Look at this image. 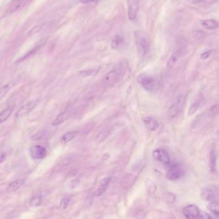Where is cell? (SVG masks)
I'll list each match as a JSON object with an SVG mask.
<instances>
[{
  "instance_id": "6da1fadb",
  "label": "cell",
  "mask_w": 219,
  "mask_h": 219,
  "mask_svg": "<svg viewBox=\"0 0 219 219\" xmlns=\"http://www.w3.org/2000/svg\"><path fill=\"white\" fill-rule=\"evenodd\" d=\"M125 73V67L122 63L116 65L103 76V84L105 86H112L122 79Z\"/></svg>"
},
{
  "instance_id": "7a4b0ae2",
  "label": "cell",
  "mask_w": 219,
  "mask_h": 219,
  "mask_svg": "<svg viewBox=\"0 0 219 219\" xmlns=\"http://www.w3.org/2000/svg\"><path fill=\"white\" fill-rule=\"evenodd\" d=\"M134 39L138 55L140 57H145L149 50V41L147 35L143 31H136Z\"/></svg>"
},
{
  "instance_id": "3957f363",
  "label": "cell",
  "mask_w": 219,
  "mask_h": 219,
  "mask_svg": "<svg viewBox=\"0 0 219 219\" xmlns=\"http://www.w3.org/2000/svg\"><path fill=\"white\" fill-rule=\"evenodd\" d=\"M137 81L142 87L149 91H155L159 86V82L158 78L150 74H140L138 76Z\"/></svg>"
},
{
  "instance_id": "277c9868",
  "label": "cell",
  "mask_w": 219,
  "mask_h": 219,
  "mask_svg": "<svg viewBox=\"0 0 219 219\" xmlns=\"http://www.w3.org/2000/svg\"><path fill=\"white\" fill-rule=\"evenodd\" d=\"M183 215L187 219H211L209 215L201 211L194 205L186 206L183 209Z\"/></svg>"
},
{
  "instance_id": "5b68a950",
  "label": "cell",
  "mask_w": 219,
  "mask_h": 219,
  "mask_svg": "<svg viewBox=\"0 0 219 219\" xmlns=\"http://www.w3.org/2000/svg\"><path fill=\"white\" fill-rule=\"evenodd\" d=\"M186 168L184 165L176 163L173 165L168 170L166 177L170 180H176L185 176Z\"/></svg>"
},
{
  "instance_id": "8992f818",
  "label": "cell",
  "mask_w": 219,
  "mask_h": 219,
  "mask_svg": "<svg viewBox=\"0 0 219 219\" xmlns=\"http://www.w3.org/2000/svg\"><path fill=\"white\" fill-rule=\"evenodd\" d=\"M119 126V123H116L112 124V125H109L105 127L104 128H103L101 131L98 133L95 137V141L98 143H102V142L104 141L105 139L111 134V132L113 131L115 129L117 128V127Z\"/></svg>"
},
{
  "instance_id": "52a82bcc",
  "label": "cell",
  "mask_w": 219,
  "mask_h": 219,
  "mask_svg": "<svg viewBox=\"0 0 219 219\" xmlns=\"http://www.w3.org/2000/svg\"><path fill=\"white\" fill-rule=\"evenodd\" d=\"M183 103V98L181 96L177 98L175 100V101L171 103V105L168 109L167 112V117L169 118H174L176 116H177V114H179L180 110L181 109Z\"/></svg>"
},
{
  "instance_id": "ba28073f",
  "label": "cell",
  "mask_w": 219,
  "mask_h": 219,
  "mask_svg": "<svg viewBox=\"0 0 219 219\" xmlns=\"http://www.w3.org/2000/svg\"><path fill=\"white\" fill-rule=\"evenodd\" d=\"M201 197L204 200L208 202H217L218 200V191L211 188H203L201 191Z\"/></svg>"
},
{
  "instance_id": "9c48e42d",
  "label": "cell",
  "mask_w": 219,
  "mask_h": 219,
  "mask_svg": "<svg viewBox=\"0 0 219 219\" xmlns=\"http://www.w3.org/2000/svg\"><path fill=\"white\" fill-rule=\"evenodd\" d=\"M152 156L156 161L167 165L170 162V158L167 151L163 149H157L154 151Z\"/></svg>"
},
{
  "instance_id": "30bf717a",
  "label": "cell",
  "mask_w": 219,
  "mask_h": 219,
  "mask_svg": "<svg viewBox=\"0 0 219 219\" xmlns=\"http://www.w3.org/2000/svg\"><path fill=\"white\" fill-rule=\"evenodd\" d=\"M128 17L129 20L135 21L137 18L139 9H140V3L138 1H128Z\"/></svg>"
},
{
  "instance_id": "8fae6325",
  "label": "cell",
  "mask_w": 219,
  "mask_h": 219,
  "mask_svg": "<svg viewBox=\"0 0 219 219\" xmlns=\"http://www.w3.org/2000/svg\"><path fill=\"white\" fill-rule=\"evenodd\" d=\"M30 155L33 159H41L46 155V149L41 145H33L30 148Z\"/></svg>"
},
{
  "instance_id": "7c38bea8",
  "label": "cell",
  "mask_w": 219,
  "mask_h": 219,
  "mask_svg": "<svg viewBox=\"0 0 219 219\" xmlns=\"http://www.w3.org/2000/svg\"><path fill=\"white\" fill-rule=\"evenodd\" d=\"M38 101L37 100H34V101L29 102L27 103H26L23 107H21L19 111H17L16 116L17 118H20L25 116L26 114H28L30 112H31L35 108V106L37 105Z\"/></svg>"
},
{
  "instance_id": "4fadbf2b",
  "label": "cell",
  "mask_w": 219,
  "mask_h": 219,
  "mask_svg": "<svg viewBox=\"0 0 219 219\" xmlns=\"http://www.w3.org/2000/svg\"><path fill=\"white\" fill-rule=\"evenodd\" d=\"M72 111L71 109H68L65 111L61 112V113L59 114L58 116L56 117L55 120L52 123L53 125H54V126L58 125H59V124L64 122L65 120H66L67 118L70 116V115L72 114Z\"/></svg>"
},
{
  "instance_id": "5bb4252c",
  "label": "cell",
  "mask_w": 219,
  "mask_h": 219,
  "mask_svg": "<svg viewBox=\"0 0 219 219\" xmlns=\"http://www.w3.org/2000/svg\"><path fill=\"white\" fill-rule=\"evenodd\" d=\"M143 122L146 128L150 131H154L159 127L158 122L154 118L150 117H145L143 119Z\"/></svg>"
},
{
  "instance_id": "9a60e30c",
  "label": "cell",
  "mask_w": 219,
  "mask_h": 219,
  "mask_svg": "<svg viewBox=\"0 0 219 219\" xmlns=\"http://www.w3.org/2000/svg\"><path fill=\"white\" fill-rule=\"evenodd\" d=\"M25 179H17L16 180H14L13 182L10 183V184L7 186V191L8 192V193H11V192L17 191L25 184Z\"/></svg>"
},
{
  "instance_id": "2e32d148",
  "label": "cell",
  "mask_w": 219,
  "mask_h": 219,
  "mask_svg": "<svg viewBox=\"0 0 219 219\" xmlns=\"http://www.w3.org/2000/svg\"><path fill=\"white\" fill-rule=\"evenodd\" d=\"M125 39L120 35H115L113 39L112 40L111 43V46L112 49L118 50L122 48L125 44Z\"/></svg>"
},
{
  "instance_id": "e0dca14e",
  "label": "cell",
  "mask_w": 219,
  "mask_h": 219,
  "mask_svg": "<svg viewBox=\"0 0 219 219\" xmlns=\"http://www.w3.org/2000/svg\"><path fill=\"white\" fill-rule=\"evenodd\" d=\"M180 57V50H177V51L173 53L167 62V67H168V68L171 69L173 67H174L176 64L178 62Z\"/></svg>"
},
{
  "instance_id": "ac0fdd59",
  "label": "cell",
  "mask_w": 219,
  "mask_h": 219,
  "mask_svg": "<svg viewBox=\"0 0 219 219\" xmlns=\"http://www.w3.org/2000/svg\"><path fill=\"white\" fill-rule=\"evenodd\" d=\"M201 25L207 30H214L218 28V23L215 19H205L201 22Z\"/></svg>"
},
{
  "instance_id": "d6986e66",
  "label": "cell",
  "mask_w": 219,
  "mask_h": 219,
  "mask_svg": "<svg viewBox=\"0 0 219 219\" xmlns=\"http://www.w3.org/2000/svg\"><path fill=\"white\" fill-rule=\"evenodd\" d=\"M14 107L13 106H10L4 109L3 111H2L0 112V124L3 123L5 121L7 120L8 117L10 116L12 112L13 111Z\"/></svg>"
},
{
  "instance_id": "ffe728a7",
  "label": "cell",
  "mask_w": 219,
  "mask_h": 219,
  "mask_svg": "<svg viewBox=\"0 0 219 219\" xmlns=\"http://www.w3.org/2000/svg\"><path fill=\"white\" fill-rule=\"evenodd\" d=\"M78 134L77 131H70L64 134L61 138V142L63 144L68 143L70 141L73 140L75 138L76 134Z\"/></svg>"
},
{
  "instance_id": "44dd1931",
  "label": "cell",
  "mask_w": 219,
  "mask_h": 219,
  "mask_svg": "<svg viewBox=\"0 0 219 219\" xmlns=\"http://www.w3.org/2000/svg\"><path fill=\"white\" fill-rule=\"evenodd\" d=\"M201 103H202V101H201L200 100H197L196 102H195L194 103H192L191 105L190 106V109H189V110L188 111V114L189 115H192V114H194V113H195L198 109H199Z\"/></svg>"
},
{
  "instance_id": "7402d4cb",
  "label": "cell",
  "mask_w": 219,
  "mask_h": 219,
  "mask_svg": "<svg viewBox=\"0 0 219 219\" xmlns=\"http://www.w3.org/2000/svg\"><path fill=\"white\" fill-rule=\"evenodd\" d=\"M97 72H98V70L95 69L83 70L79 72V75L81 76H82V77H87V76L94 75L95 74H96Z\"/></svg>"
},
{
  "instance_id": "603a6c76",
  "label": "cell",
  "mask_w": 219,
  "mask_h": 219,
  "mask_svg": "<svg viewBox=\"0 0 219 219\" xmlns=\"http://www.w3.org/2000/svg\"><path fill=\"white\" fill-rule=\"evenodd\" d=\"M207 207L209 211L213 213L214 214L217 215L219 214V206L218 202H210Z\"/></svg>"
},
{
  "instance_id": "cb8c5ba5",
  "label": "cell",
  "mask_w": 219,
  "mask_h": 219,
  "mask_svg": "<svg viewBox=\"0 0 219 219\" xmlns=\"http://www.w3.org/2000/svg\"><path fill=\"white\" fill-rule=\"evenodd\" d=\"M218 113V105L215 104L208 109V116L210 118L214 117Z\"/></svg>"
},
{
  "instance_id": "d4e9b609",
  "label": "cell",
  "mask_w": 219,
  "mask_h": 219,
  "mask_svg": "<svg viewBox=\"0 0 219 219\" xmlns=\"http://www.w3.org/2000/svg\"><path fill=\"white\" fill-rule=\"evenodd\" d=\"M145 186H146L147 190L149 191L150 193H154V192L156 191V186L152 180H150L149 179L146 180Z\"/></svg>"
},
{
  "instance_id": "484cf974",
  "label": "cell",
  "mask_w": 219,
  "mask_h": 219,
  "mask_svg": "<svg viewBox=\"0 0 219 219\" xmlns=\"http://www.w3.org/2000/svg\"><path fill=\"white\" fill-rule=\"evenodd\" d=\"M41 202H42V197L40 195H37L32 198L30 204L32 206L37 207L41 205Z\"/></svg>"
},
{
  "instance_id": "4316f807",
  "label": "cell",
  "mask_w": 219,
  "mask_h": 219,
  "mask_svg": "<svg viewBox=\"0 0 219 219\" xmlns=\"http://www.w3.org/2000/svg\"><path fill=\"white\" fill-rule=\"evenodd\" d=\"M46 25V24H43V25H42L35 26V27H34L33 28L31 29L30 30V31L28 32V33L27 35H28V36H30V35H34L35 34L37 33V32H39L41 31V30H42V28H43V27H44V26H45Z\"/></svg>"
},
{
  "instance_id": "83f0119b",
  "label": "cell",
  "mask_w": 219,
  "mask_h": 219,
  "mask_svg": "<svg viewBox=\"0 0 219 219\" xmlns=\"http://www.w3.org/2000/svg\"><path fill=\"white\" fill-rule=\"evenodd\" d=\"M21 5V1H14L12 4L11 5L10 7L8 10L11 12H12L14 11H16V10L18 9V8L20 7Z\"/></svg>"
},
{
  "instance_id": "f1b7e54d",
  "label": "cell",
  "mask_w": 219,
  "mask_h": 219,
  "mask_svg": "<svg viewBox=\"0 0 219 219\" xmlns=\"http://www.w3.org/2000/svg\"><path fill=\"white\" fill-rule=\"evenodd\" d=\"M70 202V198H64L61 200V203H60V207L62 209H66L67 206H68L69 203Z\"/></svg>"
},
{
  "instance_id": "f546056e",
  "label": "cell",
  "mask_w": 219,
  "mask_h": 219,
  "mask_svg": "<svg viewBox=\"0 0 219 219\" xmlns=\"http://www.w3.org/2000/svg\"><path fill=\"white\" fill-rule=\"evenodd\" d=\"M111 177H107V178L102 179L101 181H100V186H102V187H107V186L109 184V183L111 182Z\"/></svg>"
},
{
  "instance_id": "4dcf8cb0",
  "label": "cell",
  "mask_w": 219,
  "mask_h": 219,
  "mask_svg": "<svg viewBox=\"0 0 219 219\" xmlns=\"http://www.w3.org/2000/svg\"><path fill=\"white\" fill-rule=\"evenodd\" d=\"M93 200V195H89V196L87 197L86 200H85V206H86L87 208H89V207H90L91 205H92Z\"/></svg>"
},
{
  "instance_id": "1f68e13d",
  "label": "cell",
  "mask_w": 219,
  "mask_h": 219,
  "mask_svg": "<svg viewBox=\"0 0 219 219\" xmlns=\"http://www.w3.org/2000/svg\"><path fill=\"white\" fill-rule=\"evenodd\" d=\"M73 161V159H72V157H67V158L64 159L62 161V166L63 167H66L67 165H69Z\"/></svg>"
},
{
  "instance_id": "d6a6232c",
  "label": "cell",
  "mask_w": 219,
  "mask_h": 219,
  "mask_svg": "<svg viewBox=\"0 0 219 219\" xmlns=\"http://www.w3.org/2000/svg\"><path fill=\"white\" fill-rule=\"evenodd\" d=\"M10 87L11 86L10 85V84H8L7 85H5V86L2 88V90H1V92H0V98H1L6 93H7V91L10 90Z\"/></svg>"
},
{
  "instance_id": "836d02e7",
  "label": "cell",
  "mask_w": 219,
  "mask_h": 219,
  "mask_svg": "<svg viewBox=\"0 0 219 219\" xmlns=\"http://www.w3.org/2000/svg\"><path fill=\"white\" fill-rule=\"evenodd\" d=\"M107 187H102V186H100V187L96 191L95 195L97 197L100 196V195H102L103 193H104L105 190H107Z\"/></svg>"
},
{
  "instance_id": "e575fe53",
  "label": "cell",
  "mask_w": 219,
  "mask_h": 219,
  "mask_svg": "<svg viewBox=\"0 0 219 219\" xmlns=\"http://www.w3.org/2000/svg\"><path fill=\"white\" fill-rule=\"evenodd\" d=\"M44 134V133L43 131H40L39 132L36 133V134H34L33 136L32 137V139L33 140H40V139L42 138L43 137V136Z\"/></svg>"
},
{
  "instance_id": "d590c367",
  "label": "cell",
  "mask_w": 219,
  "mask_h": 219,
  "mask_svg": "<svg viewBox=\"0 0 219 219\" xmlns=\"http://www.w3.org/2000/svg\"><path fill=\"white\" fill-rule=\"evenodd\" d=\"M211 51L209 50V51H206L205 52H203L202 54H201L200 55V59H202V60H206V59H208L210 55H211Z\"/></svg>"
},
{
  "instance_id": "8d00e7d4",
  "label": "cell",
  "mask_w": 219,
  "mask_h": 219,
  "mask_svg": "<svg viewBox=\"0 0 219 219\" xmlns=\"http://www.w3.org/2000/svg\"><path fill=\"white\" fill-rule=\"evenodd\" d=\"M7 158V154L5 152H0V164L3 162Z\"/></svg>"
}]
</instances>
